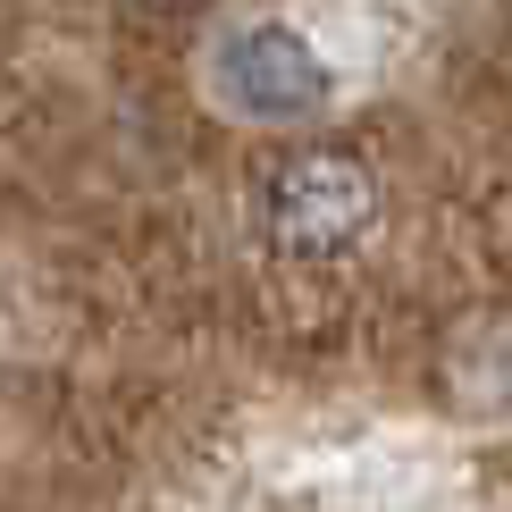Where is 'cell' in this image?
I'll list each match as a JSON object with an SVG mask.
<instances>
[{
  "label": "cell",
  "instance_id": "1",
  "mask_svg": "<svg viewBox=\"0 0 512 512\" xmlns=\"http://www.w3.org/2000/svg\"><path fill=\"white\" fill-rule=\"evenodd\" d=\"M378 210H387L378 168L336 143H303L261 177V236L286 261H345L353 244H370Z\"/></svg>",
  "mask_w": 512,
  "mask_h": 512
},
{
  "label": "cell",
  "instance_id": "2",
  "mask_svg": "<svg viewBox=\"0 0 512 512\" xmlns=\"http://www.w3.org/2000/svg\"><path fill=\"white\" fill-rule=\"evenodd\" d=\"M219 93L236 101V110L252 118H311L319 101L336 93V76H328V59L311 51V34H294V26H236L219 42Z\"/></svg>",
  "mask_w": 512,
  "mask_h": 512
},
{
  "label": "cell",
  "instance_id": "3",
  "mask_svg": "<svg viewBox=\"0 0 512 512\" xmlns=\"http://www.w3.org/2000/svg\"><path fill=\"white\" fill-rule=\"evenodd\" d=\"M152 9H194V0H152Z\"/></svg>",
  "mask_w": 512,
  "mask_h": 512
}]
</instances>
